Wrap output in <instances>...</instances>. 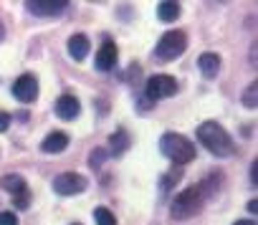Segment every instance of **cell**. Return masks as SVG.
<instances>
[{"label":"cell","mask_w":258,"mask_h":225,"mask_svg":"<svg viewBox=\"0 0 258 225\" xmlns=\"http://www.w3.org/2000/svg\"><path fill=\"white\" fill-rule=\"evenodd\" d=\"M198 139H200V144H203L210 155H215V157H230V155L235 152L230 134H228L218 122H203V124L198 127Z\"/></svg>","instance_id":"1"},{"label":"cell","mask_w":258,"mask_h":225,"mask_svg":"<svg viewBox=\"0 0 258 225\" xmlns=\"http://www.w3.org/2000/svg\"><path fill=\"white\" fill-rule=\"evenodd\" d=\"M205 195H208V185H192V187L182 190V192L172 200L170 215H172L175 220H187V217L198 215L200 207H203Z\"/></svg>","instance_id":"2"},{"label":"cell","mask_w":258,"mask_h":225,"mask_svg":"<svg viewBox=\"0 0 258 225\" xmlns=\"http://www.w3.org/2000/svg\"><path fill=\"white\" fill-rule=\"evenodd\" d=\"M160 149H162V155H165L170 162H175L177 167H182V165H187V162L195 160V147H192V142H190L187 137H182V134H175V132L162 134Z\"/></svg>","instance_id":"3"},{"label":"cell","mask_w":258,"mask_h":225,"mask_svg":"<svg viewBox=\"0 0 258 225\" xmlns=\"http://www.w3.org/2000/svg\"><path fill=\"white\" fill-rule=\"evenodd\" d=\"M185 48H187V36L182 31H167L160 38V43L155 48V56L162 58V61H175L180 53H185Z\"/></svg>","instance_id":"4"},{"label":"cell","mask_w":258,"mask_h":225,"mask_svg":"<svg viewBox=\"0 0 258 225\" xmlns=\"http://www.w3.org/2000/svg\"><path fill=\"white\" fill-rule=\"evenodd\" d=\"M175 94H177V81H175L172 76H167V73H155V76H150V81H147V96H150L152 101L167 99V96H175Z\"/></svg>","instance_id":"5"},{"label":"cell","mask_w":258,"mask_h":225,"mask_svg":"<svg viewBox=\"0 0 258 225\" xmlns=\"http://www.w3.org/2000/svg\"><path fill=\"white\" fill-rule=\"evenodd\" d=\"M86 177L84 175H79V172H63V175H58L56 180H53V190L58 192V195H79V192H84L86 190Z\"/></svg>","instance_id":"6"},{"label":"cell","mask_w":258,"mask_h":225,"mask_svg":"<svg viewBox=\"0 0 258 225\" xmlns=\"http://www.w3.org/2000/svg\"><path fill=\"white\" fill-rule=\"evenodd\" d=\"M13 96H16L18 101H23V104H33L36 96H38V79H36L33 73L18 76L16 84H13Z\"/></svg>","instance_id":"7"},{"label":"cell","mask_w":258,"mask_h":225,"mask_svg":"<svg viewBox=\"0 0 258 225\" xmlns=\"http://www.w3.org/2000/svg\"><path fill=\"white\" fill-rule=\"evenodd\" d=\"M26 8L33 16H58L69 8V0H28Z\"/></svg>","instance_id":"8"},{"label":"cell","mask_w":258,"mask_h":225,"mask_svg":"<svg viewBox=\"0 0 258 225\" xmlns=\"http://www.w3.org/2000/svg\"><path fill=\"white\" fill-rule=\"evenodd\" d=\"M79 111H81V104H79V99H76V96L63 94V96H58V99H56V114H58V119L71 122V119H76V117H79Z\"/></svg>","instance_id":"9"},{"label":"cell","mask_w":258,"mask_h":225,"mask_svg":"<svg viewBox=\"0 0 258 225\" xmlns=\"http://www.w3.org/2000/svg\"><path fill=\"white\" fill-rule=\"evenodd\" d=\"M114 66H116V46L106 38L96 51V68L99 71H111Z\"/></svg>","instance_id":"10"},{"label":"cell","mask_w":258,"mask_h":225,"mask_svg":"<svg viewBox=\"0 0 258 225\" xmlns=\"http://www.w3.org/2000/svg\"><path fill=\"white\" fill-rule=\"evenodd\" d=\"M69 147V134L66 132H51L43 142H41V149L46 152V155H58V152H63Z\"/></svg>","instance_id":"11"},{"label":"cell","mask_w":258,"mask_h":225,"mask_svg":"<svg viewBox=\"0 0 258 225\" xmlns=\"http://www.w3.org/2000/svg\"><path fill=\"white\" fill-rule=\"evenodd\" d=\"M69 56L74 61H84L89 56V38L84 33H74L69 38Z\"/></svg>","instance_id":"12"},{"label":"cell","mask_w":258,"mask_h":225,"mask_svg":"<svg viewBox=\"0 0 258 225\" xmlns=\"http://www.w3.org/2000/svg\"><path fill=\"white\" fill-rule=\"evenodd\" d=\"M198 66H200V73L205 79H215L220 73V56L218 53H200Z\"/></svg>","instance_id":"13"},{"label":"cell","mask_w":258,"mask_h":225,"mask_svg":"<svg viewBox=\"0 0 258 225\" xmlns=\"http://www.w3.org/2000/svg\"><path fill=\"white\" fill-rule=\"evenodd\" d=\"M0 187H3L6 192H11L13 197L21 195V192H28V185H26V177L23 175H6L3 180H0Z\"/></svg>","instance_id":"14"},{"label":"cell","mask_w":258,"mask_h":225,"mask_svg":"<svg viewBox=\"0 0 258 225\" xmlns=\"http://www.w3.org/2000/svg\"><path fill=\"white\" fill-rule=\"evenodd\" d=\"M157 16H160V21H165V23H175V21L180 18V3H172V0H167V3H160Z\"/></svg>","instance_id":"15"},{"label":"cell","mask_w":258,"mask_h":225,"mask_svg":"<svg viewBox=\"0 0 258 225\" xmlns=\"http://www.w3.org/2000/svg\"><path fill=\"white\" fill-rule=\"evenodd\" d=\"M109 147H111V155H114V157L124 155V152H126V147H129V134H126L124 129L114 132V134H111V139H109Z\"/></svg>","instance_id":"16"},{"label":"cell","mask_w":258,"mask_h":225,"mask_svg":"<svg viewBox=\"0 0 258 225\" xmlns=\"http://www.w3.org/2000/svg\"><path fill=\"white\" fill-rule=\"evenodd\" d=\"M255 96H258V84L253 81V84H248V89H245L243 96H240V99H243V106L255 109V106H258V99H255Z\"/></svg>","instance_id":"17"},{"label":"cell","mask_w":258,"mask_h":225,"mask_svg":"<svg viewBox=\"0 0 258 225\" xmlns=\"http://www.w3.org/2000/svg\"><path fill=\"white\" fill-rule=\"evenodd\" d=\"M94 220H96V225H116L114 212L106 210V207H96V210H94Z\"/></svg>","instance_id":"18"},{"label":"cell","mask_w":258,"mask_h":225,"mask_svg":"<svg viewBox=\"0 0 258 225\" xmlns=\"http://www.w3.org/2000/svg\"><path fill=\"white\" fill-rule=\"evenodd\" d=\"M106 155H109V152H106L104 147H96V149H94V152L89 155V165H91L94 170H99V167L104 165V160H106Z\"/></svg>","instance_id":"19"},{"label":"cell","mask_w":258,"mask_h":225,"mask_svg":"<svg viewBox=\"0 0 258 225\" xmlns=\"http://www.w3.org/2000/svg\"><path fill=\"white\" fill-rule=\"evenodd\" d=\"M180 177H182V167H175V170H172V172H170V175H167V177L162 180L165 190H170V187H172V185H175V182H177Z\"/></svg>","instance_id":"20"},{"label":"cell","mask_w":258,"mask_h":225,"mask_svg":"<svg viewBox=\"0 0 258 225\" xmlns=\"http://www.w3.org/2000/svg\"><path fill=\"white\" fill-rule=\"evenodd\" d=\"M13 205H16L18 210H26V207L31 205V192H21V195H16V197H13Z\"/></svg>","instance_id":"21"},{"label":"cell","mask_w":258,"mask_h":225,"mask_svg":"<svg viewBox=\"0 0 258 225\" xmlns=\"http://www.w3.org/2000/svg\"><path fill=\"white\" fill-rule=\"evenodd\" d=\"M0 225H18V217H16V212H11V210H3V212H0Z\"/></svg>","instance_id":"22"},{"label":"cell","mask_w":258,"mask_h":225,"mask_svg":"<svg viewBox=\"0 0 258 225\" xmlns=\"http://www.w3.org/2000/svg\"><path fill=\"white\" fill-rule=\"evenodd\" d=\"M8 127H11V117L6 114V111H0V134H3Z\"/></svg>","instance_id":"23"},{"label":"cell","mask_w":258,"mask_h":225,"mask_svg":"<svg viewBox=\"0 0 258 225\" xmlns=\"http://www.w3.org/2000/svg\"><path fill=\"white\" fill-rule=\"evenodd\" d=\"M250 180H253V185L258 182V162H253V165H250Z\"/></svg>","instance_id":"24"},{"label":"cell","mask_w":258,"mask_h":225,"mask_svg":"<svg viewBox=\"0 0 258 225\" xmlns=\"http://www.w3.org/2000/svg\"><path fill=\"white\" fill-rule=\"evenodd\" d=\"M248 210H250V212H255V210H258V202H255V200H250V202H248Z\"/></svg>","instance_id":"25"},{"label":"cell","mask_w":258,"mask_h":225,"mask_svg":"<svg viewBox=\"0 0 258 225\" xmlns=\"http://www.w3.org/2000/svg\"><path fill=\"white\" fill-rule=\"evenodd\" d=\"M233 225H255L253 220H238V222H233Z\"/></svg>","instance_id":"26"},{"label":"cell","mask_w":258,"mask_h":225,"mask_svg":"<svg viewBox=\"0 0 258 225\" xmlns=\"http://www.w3.org/2000/svg\"><path fill=\"white\" fill-rule=\"evenodd\" d=\"M6 38V28H3V23H0V41Z\"/></svg>","instance_id":"27"},{"label":"cell","mask_w":258,"mask_h":225,"mask_svg":"<svg viewBox=\"0 0 258 225\" xmlns=\"http://www.w3.org/2000/svg\"><path fill=\"white\" fill-rule=\"evenodd\" d=\"M74 225H81V222H74Z\"/></svg>","instance_id":"28"}]
</instances>
